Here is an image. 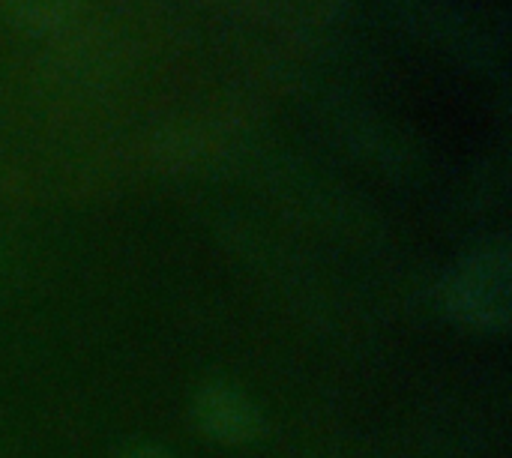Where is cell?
<instances>
[{
  "mask_svg": "<svg viewBox=\"0 0 512 458\" xmlns=\"http://www.w3.org/2000/svg\"><path fill=\"white\" fill-rule=\"evenodd\" d=\"M450 309L474 327H504L510 315L507 252H480L447 285Z\"/></svg>",
  "mask_w": 512,
  "mask_h": 458,
  "instance_id": "1",
  "label": "cell"
},
{
  "mask_svg": "<svg viewBox=\"0 0 512 458\" xmlns=\"http://www.w3.org/2000/svg\"><path fill=\"white\" fill-rule=\"evenodd\" d=\"M198 423L207 435L231 444L255 438L261 426L252 402L225 387H210L198 396Z\"/></svg>",
  "mask_w": 512,
  "mask_h": 458,
  "instance_id": "2",
  "label": "cell"
},
{
  "mask_svg": "<svg viewBox=\"0 0 512 458\" xmlns=\"http://www.w3.org/2000/svg\"><path fill=\"white\" fill-rule=\"evenodd\" d=\"M21 6L30 21H54L63 12L66 0H21Z\"/></svg>",
  "mask_w": 512,
  "mask_h": 458,
  "instance_id": "3",
  "label": "cell"
},
{
  "mask_svg": "<svg viewBox=\"0 0 512 458\" xmlns=\"http://www.w3.org/2000/svg\"><path fill=\"white\" fill-rule=\"evenodd\" d=\"M126 458H168L162 450H156V447H141V450H132Z\"/></svg>",
  "mask_w": 512,
  "mask_h": 458,
  "instance_id": "4",
  "label": "cell"
}]
</instances>
